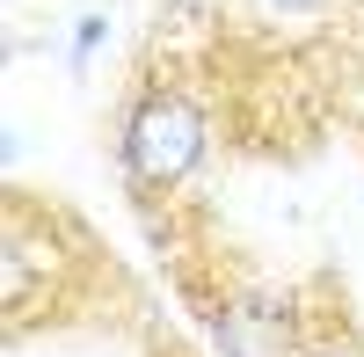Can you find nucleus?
Returning <instances> with one entry per match:
<instances>
[{
  "label": "nucleus",
  "instance_id": "nucleus-1",
  "mask_svg": "<svg viewBox=\"0 0 364 357\" xmlns=\"http://www.w3.org/2000/svg\"><path fill=\"white\" fill-rule=\"evenodd\" d=\"M211 154V102L190 73L175 66H146L124 95L117 117V168L139 204H168L197 183V168Z\"/></svg>",
  "mask_w": 364,
  "mask_h": 357
},
{
  "label": "nucleus",
  "instance_id": "nucleus-2",
  "mask_svg": "<svg viewBox=\"0 0 364 357\" xmlns=\"http://www.w3.org/2000/svg\"><path fill=\"white\" fill-rule=\"evenodd\" d=\"M102 37H109V22L102 15H80V29H73V66H87V58L102 51Z\"/></svg>",
  "mask_w": 364,
  "mask_h": 357
},
{
  "label": "nucleus",
  "instance_id": "nucleus-3",
  "mask_svg": "<svg viewBox=\"0 0 364 357\" xmlns=\"http://www.w3.org/2000/svg\"><path fill=\"white\" fill-rule=\"evenodd\" d=\"M291 8H306V0H291Z\"/></svg>",
  "mask_w": 364,
  "mask_h": 357
}]
</instances>
